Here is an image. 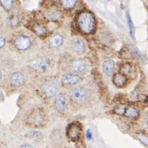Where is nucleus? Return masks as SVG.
<instances>
[{"instance_id": "nucleus-19", "label": "nucleus", "mask_w": 148, "mask_h": 148, "mask_svg": "<svg viewBox=\"0 0 148 148\" xmlns=\"http://www.w3.org/2000/svg\"><path fill=\"white\" fill-rule=\"evenodd\" d=\"M61 1L64 8L70 9L75 7L76 0H61Z\"/></svg>"}, {"instance_id": "nucleus-16", "label": "nucleus", "mask_w": 148, "mask_h": 148, "mask_svg": "<svg viewBox=\"0 0 148 148\" xmlns=\"http://www.w3.org/2000/svg\"><path fill=\"white\" fill-rule=\"evenodd\" d=\"M87 67L86 63L84 62H77L73 64V68L77 73H82L86 70Z\"/></svg>"}, {"instance_id": "nucleus-15", "label": "nucleus", "mask_w": 148, "mask_h": 148, "mask_svg": "<svg viewBox=\"0 0 148 148\" xmlns=\"http://www.w3.org/2000/svg\"><path fill=\"white\" fill-rule=\"evenodd\" d=\"M124 116L128 117L136 118L139 116V112L134 107H127L126 108Z\"/></svg>"}, {"instance_id": "nucleus-8", "label": "nucleus", "mask_w": 148, "mask_h": 148, "mask_svg": "<svg viewBox=\"0 0 148 148\" xmlns=\"http://www.w3.org/2000/svg\"><path fill=\"white\" fill-rule=\"evenodd\" d=\"M115 66V63L112 60H107L103 63L102 70L105 75L110 76L112 73Z\"/></svg>"}, {"instance_id": "nucleus-7", "label": "nucleus", "mask_w": 148, "mask_h": 148, "mask_svg": "<svg viewBox=\"0 0 148 148\" xmlns=\"http://www.w3.org/2000/svg\"><path fill=\"white\" fill-rule=\"evenodd\" d=\"M49 65V61L47 58L38 60L33 64V68L39 72H43L47 70Z\"/></svg>"}, {"instance_id": "nucleus-12", "label": "nucleus", "mask_w": 148, "mask_h": 148, "mask_svg": "<svg viewBox=\"0 0 148 148\" xmlns=\"http://www.w3.org/2000/svg\"><path fill=\"white\" fill-rule=\"evenodd\" d=\"M62 42L63 37L60 34H56V35L53 36L49 39V46L53 48L58 47L61 46Z\"/></svg>"}, {"instance_id": "nucleus-23", "label": "nucleus", "mask_w": 148, "mask_h": 148, "mask_svg": "<svg viewBox=\"0 0 148 148\" xmlns=\"http://www.w3.org/2000/svg\"><path fill=\"white\" fill-rule=\"evenodd\" d=\"M140 140L144 144L148 145V135L144 134H140L138 135Z\"/></svg>"}, {"instance_id": "nucleus-18", "label": "nucleus", "mask_w": 148, "mask_h": 148, "mask_svg": "<svg viewBox=\"0 0 148 148\" xmlns=\"http://www.w3.org/2000/svg\"><path fill=\"white\" fill-rule=\"evenodd\" d=\"M27 136L30 139L36 141H41L42 138V135L39 132H30L27 134Z\"/></svg>"}, {"instance_id": "nucleus-11", "label": "nucleus", "mask_w": 148, "mask_h": 148, "mask_svg": "<svg viewBox=\"0 0 148 148\" xmlns=\"http://www.w3.org/2000/svg\"><path fill=\"white\" fill-rule=\"evenodd\" d=\"M11 81L14 84L21 86L24 82V76L21 73H14L11 76Z\"/></svg>"}, {"instance_id": "nucleus-10", "label": "nucleus", "mask_w": 148, "mask_h": 148, "mask_svg": "<svg viewBox=\"0 0 148 148\" xmlns=\"http://www.w3.org/2000/svg\"><path fill=\"white\" fill-rule=\"evenodd\" d=\"M81 77L76 75H66L62 78V82L65 84H75L80 81Z\"/></svg>"}, {"instance_id": "nucleus-25", "label": "nucleus", "mask_w": 148, "mask_h": 148, "mask_svg": "<svg viewBox=\"0 0 148 148\" xmlns=\"http://www.w3.org/2000/svg\"><path fill=\"white\" fill-rule=\"evenodd\" d=\"M33 122L34 125L40 124L42 122V117L40 115H36L33 117Z\"/></svg>"}, {"instance_id": "nucleus-22", "label": "nucleus", "mask_w": 148, "mask_h": 148, "mask_svg": "<svg viewBox=\"0 0 148 148\" xmlns=\"http://www.w3.org/2000/svg\"><path fill=\"white\" fill-rule=\"evenodd\" d=\"M1 2L5 9L10 10L12 8V4H13L12 0H1Z\"/></svg>"}, {"instance_id": "nucleus-21", "label": "nucleus", "mask_w": 148, "mask_h": 148, "mask_svg": "<svg viewBox=\"0 0 148 148\" xmlns=\"http://www.w3.org/2000/svg\"><path fill=\"white\" fill-rule=\"evenodd\" d=\"M127 107L124 105H119L116 107L114 110L115 113L119 115H124Z\"/></svg>"}, {"instance_id": "nucleus-17", "label": "nucleus", "mask_w": 148, "mask_h": 148, "mask_svg": "<svg viewBox=\"0 0 148 148\" xmlns=\"http://www.w3.org/2000/svg\"><path fill=\"white\" fill-rule=\"evenodd\" d=\"M45 16L47 19L51 20V21H57L60 18V14L56 11H51L47 12Z\"/></svg>"}, {"instance_id": "nucleus-13", "label": "nucleus", "mask_w": 148, "mask_h": 148, "mask_svg": "<svg viewBox=\"0 0 148 148\" xmlns=\"http://www.w3.org/2000/svg\"><path fill=\"white\" fill-rule=\"evenodd\" d=\"M80 127L75 124H73V126L70 127V128L69 135H70V137L72 140H75L78 138L79 136L80 135Z\"/></svg>"}, {"instance_id": "nucleus-30", "label": "nucleus", "mask_w": 148, "mask_h": 148, "mask_svg": "<svg viewBox=\"0 0 148 148\" xmlns=\"http://www.w3.org/2000/svg\"><path fill=\"white\" fill-rule=\"evenodd\" d=\"M146 122H147V124H148V115L146 116Z\"/></svg>"}, {"instance_id": "nucleus-14", "label": "nucleus", "mask_w": 148, "mask_h": 148, "mask_svg": "<svg viewBox=\"0 0 148 148\" xmlns=\"http://www.w3.org/2000/svg\"><path fill=\"white\" fill-rule=\"evenodd\" d=\"M126 17L127 19V23H128V26H129V32L130 36L132 38V39H135V27L134 25V23H133V22L132 21V18L130 17V14L129 11L126 12Z\"/></svg>"}, {"instance_id": "nucleus-32", "label": "nucleus", "mask_w": 148, "mask_h": 148, "mask_svg": "<svg viewBox=\"0 0 148 148\" xmlns=\"http://www.w3.org/2000/svg\"><path fill=\"white\" fill-rule=\"evenodd\" d=\"M90 1H92V0H90Z\"/></svg>"}, {"instance_id": "nucleus-1", "label": "nucleus", "mask_w": 148, "mask_h": 148, "mask_svg": "<svg viewBox=\"0 0 148 148\" xmlns=\"http://www.w3.org/2000/svg\"><path fill=\"white\" fill-rule=\"evenodd\" d=\"M78 24L81 30L86 34L92 33L95 29V19L92 14L88 12L81 14L78 18Z\"/></svg>"}, {"instance_id": "nucleus-31", "label": "nucleus", "mask_w": 148, "mask_h": 148, "mask_svg": "<svg viewBox=\"0 0 148 148\" xmlns=\"http://www.w3.org/2000/svg\"><path fill=\"white\" fill-rule=\"evenodd\" d=\"M1 77H2V75H1V72L0 71V80L1 79Z\"/></svg>"}, {"instance_id": "nucleus-33", "label": "nucleus", "mask_w": 148, "mask_h": 148, "mask_svg": "<svg viewBox=\"0 0 148 148\" xmlns=\"http://www.w3.org/2000/svg\"><path fill=\"white\" fill-rule=\"evenodd\" d=\"M108 1H109V0H108Z\"/></svg>"}, {"instance_id": "nucleus-24", "label": "nucleus", "mask_w": 148, "mask_h": 148, "mask_svg": "<svg viewBox=\"0 0 148 148\" xmlns=\"http://www.w3.org/2000/svg\"><path fill=\"white\" fill-rule=\"evenodd\" d=\"M132 68L130 65H129V64H126V65L123 66L122 68V71L124 73V75L125 74L130 73L132 72Z\"/></svg>"}, {"instance_id": "nucleus-27", "label": "nucleus", "mask_w": 148, "mask_h": 148, "mask_svg": "<svg viewBox=\"0 0 148 148\" xmlns=\"http://www.w3.org/2000/svg\"><path fill=\"white\" fill-rule=\"evenodd\" d=\"M87 138L88 139H90V138H92V132H91V130H89L88 129V130H87Z\"/></svg>"}, {"instance_id": "nucleus-2", "label": "nucleus", "mask_w": 148, "mask_h": 148, "mask_svg": "<svg viewBox=\"0 0 148 148\" xmlns=\"http://www.w3.org/2000/svg\"><path fill=\"white\" fill-rule=\"evenodd\" d=\"M71 97L73 101L82 103L87 100L88 92L83 87H77L71 92Z\"/></svg>"}, {"instance_id": "nucleus-28", "label": "nucleus", "mask_w": 148, "mask_h": 148, "mask_svg": "<svg viewBox=\"0 0 148 148\" xmlns=\"http://www.w3.org/2000/svg\"><path fill=\"white\" fill-rule=\"evenodd\" d=\"M36 30H37V32H38V33L39 34H43L44 33V30L43 29V28H38L37 29H36Z\"/></svg>"}, {"instance_id": "nucleus-6", "label": "nucleus", "mask_w": 148, "mask_h": 148, "mask_svg": "<svg viewBox=\"0 0 148 148\" xmlns=\"http://www.w3.org/2000/svg\"><path fill=\"white\" fill-rule=\"evenodd\" d=\"M71 49L75 52L81 54L85 51L84 42L79 38L73 39L71 42Z\"/></svg>"}, {"instance_id": "nucleus-20", "label": "nucleus", "mask_w": 148, "mask_h": 148, "mask_svg": "<svg viewBox=\"0 0 148 148\" xmlns=\"http://www.w3.org/2000/svg\"><path fill=\"white\" fill-rule=\"evenodd\" d=\"M133 51H134L135 55L140 59V61H141L143 63H145L146 62L145 57L143 55V53L139 50H138L136 48H134L133 49Z\"/></svg>"}, {"instance_id": "nucleus-9", "label": "nucleus", "mask_w": 148, "mask_h": 148, "mask_svg": "<svg viewBox=\"0 0 148 148\" xmlns=\"http://www.w3.org/2000/svg\"><path fill=\"white\" fill-rule=\"evenodd\" d=\"M55 106L56 109L59 112H63L66 106L65 98L63 95H58L55 100Z\"/></svg>"}, {"instance_id": "nucleus-4", "label": "nucleus", "mask_w": 148, "mask_h": 148, "mask_svg": "<svg viewBox=\"0 0 148 148\" xmlns=\"http://www.w3.org/2000/svg\"><path fill=\"white\" fill-rule=\"evenodd\" d=\"M113 83L114 84L119 88H122L126 86L127 83V78L124 74L116 73L113 77Z\"/></svg>"}, {"instance_id": "nucleus-5", "label": "nucleus", "mask_w": 148, "mask_h": 148, "mask_svg": "<svg viewBox=\"0 0 148 148\" xmlns=\"http://www.w3.org/2000/svg\"><path fill=\"white\" fill-rule=\"evenodd\" d=\"M58 90V86L57 84L53 82H50L47 83L44 86V93L47 97H52L55 96Z\"/></svg>"}, {"instance_id": "nucleus-3", "label": "nucleus", "mask_w": 148, "mask_h": 148, "mask_svg": "<svg viewBox=\"0 0 148 148\" xmlns=\"http://www.w3.org/2000/svg\"><path fill=\"white\" fill-rule=\"evenodd\" d=\"M15 45L20 50H26L31 46V41L27 36H20L15 41Z\"/></svg>"}, {"instance_id": "nucleus-29", "label": "nucleus", "mask_w": 148, "mask_h": 148, "mask_svg": "<svg viewBox=\"0 0 148 148\" xmlns=\"http://www.w3.org/2000/svg\"><path fill=\"white\" fill-rule=\"evenodd\" d=\"M21 147H32V146L30 145H22Z\"/></svg>"}, {"instance_id": "nucleus-26", "label": "nucleus", "mask_w": 148, "mask_h": 148, "mask_svg": "<svg viewBox=\"0 0 148 148\" xmlns=\"http://www.w3.org/2000/svg\"><path fill=\"white\" fill-rule=\"evenodd\" d=\"M5 43V38L3 36H0V48L4 46Z\"/></svg>"}]
</instances>
